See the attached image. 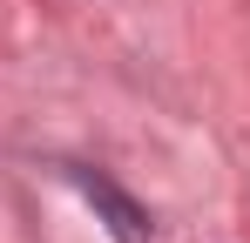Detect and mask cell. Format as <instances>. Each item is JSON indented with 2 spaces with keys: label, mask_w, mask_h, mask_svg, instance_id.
Returning <instances> with one entry per match:
<instances>
[{
  "label": "cell",
  "mask_w": 250,
  "mask_h": 243,
  "mask_svg": "<svg viewBox=\"0 0 250 243\" xmlns=\"http://www.w3.org/2000/svg\"><path fill=\"white\" fill-rule=\"evenodd\" d=\"M68 176H75V189L108 216V230H115L122 243H149V216H142V202H135V196H122V189H115L108 176H95V169H68Z\"/></svg>",
  "instance_id": "1"
}]
</instances>
